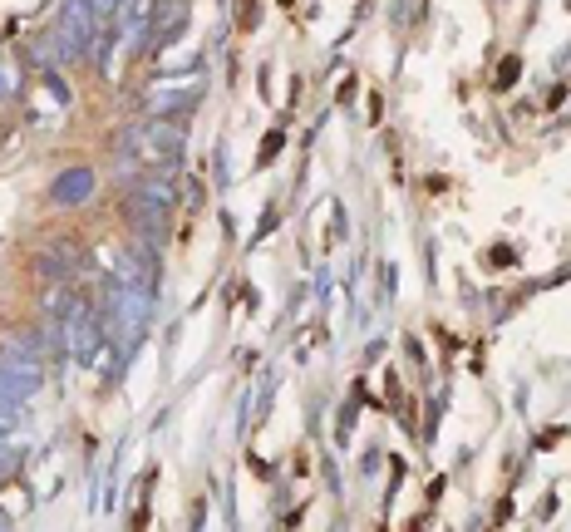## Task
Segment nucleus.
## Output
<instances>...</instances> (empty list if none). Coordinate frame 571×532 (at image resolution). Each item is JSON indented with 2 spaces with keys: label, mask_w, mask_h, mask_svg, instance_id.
<instances>
[{
  "label": "nucleus",
  "mask_w": 571,
  "mask_h": 532,
  "mask_svg": "<svg viewBox=\"0 0 571 532\" xmlns=\"http://www.w3.org/2000/svg\"><path fill=\"white\" fill-rule=\"evenodd\" d=\"M556 439H566V429H546L542 434V448H556Z\"/></svg>",
  "instance_id": "3"
},
{
  "label": "nucleus",
  "mask_w": 571,
  "mask_h": 532,
  "mask_svg": "<svg viewBox=\"0 0 571 532\" xmlns=\"http://www.w3.org/2000/svg\"><path fill=\"white\" fill-rule=\"evenodd\" d=\"M517 74H522V60H517V55H507V60L497 65V74H492V89H497V94H507V89L517 84Z\"/></svg>",
  "instance_id": "1"
},
{
  "label": "nucleus",
  "mask_w": 571,
  "mask_h": 532,
  "mask_svg": "<svg viewBox=\"0 0 571 532\" xmlns=\"http://www.w3.org/2000/svg\"><path fill=\"white\" fill-rule=\"evenodd\" d=\"M281 143H286V128H271L266 138H261V153H256V168H266L276 153H281Z\"/></svg>",
  "instance_id": "2"
}]
</instances>
